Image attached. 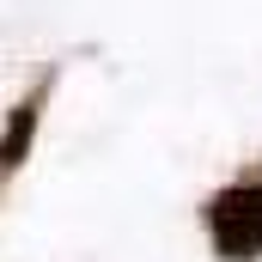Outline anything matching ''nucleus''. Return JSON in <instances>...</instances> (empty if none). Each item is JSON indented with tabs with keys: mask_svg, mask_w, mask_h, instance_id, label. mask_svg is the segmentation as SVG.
Returning a JSON list of instances; mask_svg holds the SVG:
<instances>
[{
	"mask_svg": "<svg viewBox=\"0 0 262 262\" xmlns=\"http://www.w3.org/2000/svg\"><path fill=\"white\" fill-rule=\"evenodd\" d=\"M207 238L226 262H256L262 256V183H238L207 201Z\"/></svg>",
	"mask_w": 262,
	"mask_h": 262,
	"instance_id": "1",
	"label": "nucleus"
},
{
	"mask_svg": "<svg viewBox=\"0 0 262 262\" xmlns=\"http://www.w3.org/2000/svg\"><path fill=\"white\" fill-rule=\"evenodd\" d=\"M31 134H37V98H25V104L12 110L6 134H0V177L25 165V152H31Z\"/></svg>",
	"mask_w": 262,
	"mask_h": 262,
	"instance_id": "2",
	"label": "nucleus"
}]
</instances>
